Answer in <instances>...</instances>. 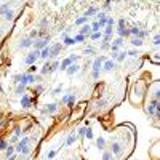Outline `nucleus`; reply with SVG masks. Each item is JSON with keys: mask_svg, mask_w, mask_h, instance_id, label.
<instances>
[{"mask_svg": "<svg viewBox=\"0 0 160 160\" xmlns=\"http://www.w3.org/2000/svg\"><path fill=\"white\" fill-rule=\"evenodd\" d=\"M50 35L48 37H42V38H35V42H34V45H32V47H34V50H43L45 47H48V45H50Z\"/></svg>", "mask_w": 160, "mask_h": 160, "instance_id": "nucleus-4", "label": "nucleus"}, {"mask_svg": "<svg viewBox=\"0 0 160 160\" xmlns=\"http://www.w3.org/2000/svg\"><path fill=\"white\" fill-rule=\"evenodd\" d=\"M38 59H40V51H38V50H32V51H29V53L26 55V58H24V64L32 66V64H35Z\"/></svg>", "mask_w": 160, "mask_h": 160, "instance_id": "nucleus-3", "label": "nucleus"}, {"mask_svg": "<svg viewBox=\"0 0 160 160\" xmlns=\"http://www.w3.org/2000/svg\"><path fill=\"white\" fill-rule=\"evenodd\" d=\"M3 18H5V21H13L15 19V11H13V8H10L7 13L3 15Z\"/></svg>", "mask_w": 160, "mask_h": 160, "instance_id": "nucleus-28", "label": "nucleus"}, {"mask_svg": "<svg viewBox=\"0 0 160 160\" xmlns=\"http://www.w3.org/2000/svg\"><path fill=\"white\" fill-rule=\"evenodd\" d=\"M149 96L154 98V99H158V96H160V93H158V82L152 83V91L149 90Z\"/></svg>", "mask_w": 160, "mask_h": 160, "instance_id": "nucleus-12", "label": "nucleus"}, {"mask_svg": "<svg viewBox=\"0 0 160 160\" xmlns=\"http://www.w3.org/2000/svg\"><path fill=\"white\" fill-rule=\"evenodd\" d=\"M88 37H90L91 42H96V40H101V38H102V32H101V31H98V32H91Z\"/></svg>", "mask_w": 160, "mask_h": 160, "instance_id": "nucleus-23", "label": "nucleus"}, {"mask_svg": "<svg viewBox=\"0 0 160 160\" xmlns=\"http://www.w3.org/2000/svg\"><path fill=\"white\" fill-rule=\"evenodd\" d=\"M114 34V27L112 26H106L104 31H102V35H112Z\"/></svg>", "mask_w": 160, "mask_h": 160, "instance_id": "nucleus-37", "label": "nucleus"}, {"mask_svg": "<svg viewBox=\"0 0 160 160\" xmlns=\"http://www.w3.org/2000/svg\"><path fill=\"white\" fill-rule=\"evenodd\" d=\"M72 38H74V43H82V42H85V40H87V37L82 35V34H77V35L72 37Z\"/></svg>", "mask_w": 160, "mask_h": 160, "instance_id": "nucleus-33", "label": "nucleus"}, {"mask_svg": "<svg viewBox=\"0 0 160 160\" xmlns=\"http://www.w3.org/2000/svg\"><path fill=\"white\" fill-rule=\"evenodd\" d=\"M11 8V5H10V2H3L2 5H0V15H5V13H7V11Z\"/></svg>", "mask_w": 160, "mask_h": 160, "instance_id": "nucleus-25", "label": "nucleus"}, {"mask_svg": "<svg viewBox=\"0 0 160 160\" xmlns=\"http://www.w3.org/2000/svg\"><path fill=\"white\" fill-rule=\"evenodd\" d=\"M83 53L87 55V56H93V55L96 53V48H95V47H91V45H90V47H87V48L83 50Z\"/></svg>", "mask_w": 160, "mask_h": 160, "instance_id": "nucleus-32", "label": "nucleus"}, {"mask_svg": "<svg viewBox=\"0 0 160 160\" xmlns=\"http://www.w3.org/2000/svg\"><path fill=\"white\" fill-rule=\"evenodd\" d=\"M48 56H50V45L45 47L43 50H40V59H48Z\"/></svg>", "mask_w": 160, "mask_h": 160, "instance_id": "nucleus-24", "label": "nucleus"}, {"mask_svg": "<svg viewBox=\"0 0 160 160\" xmlns=\"http://www.w3.org/2000/svg\"><path fill=\"white\" fill-rule=\"evenodd\" d=\"M38 37H40V32H38L37 29L31 31V34H29V38H32V40H34V38H38Z\"/></svg>", "mask_w": 160, "mask_h": 160, "instance_id": "nucleus-48", "label": "nucleus"}, {"mask_svg": "<svg viewBox=\"0 0 160 160\" xmlns=\"http://www.w3.org/2000/svg\"><path fill=\"white\" fill-rule=\"evenodd\" d=\"M111 2H112V0H106V2L102 3V11H109V10H112Z\"/></svg>", "mask_w": 160, "mask_h": 160, "instance_id": "nucleus-40", "label": "nucleus"}, {"mask_svg": "<svg viewBox=\"0 0 160 160\" xmlns=\"http://www.w3.org/2000/svg\"><path fill=\"white\" fill-rule=\"evenodd\" d=\"M78 34H82V35H85V37H88V35H90V34H91V27H90V24H88V22H85V24H82V27H80Z\"/></svg>", "mask_w": 160, "mask_h": 160, "instance_id": "nucleus-18", "label": "nucleus"}, {"mask_svg": "<svg viewBox=\"0 0 160 160\" xmlns=\"http://www.w3.org/2000/svg\"><path fill=\"white\" fill-rule=\"evenodd\" d=\"M37 71H38V67H37L35 64H32V66L29 67V74H35Z\"/></svg>", "mask_w": 160, "mask_h": 160, "instance_id": "nucleus-54", "label": "nucleus"}, {"mask_svg": "<svg viewBox=\"0 0 160 160\" xmlns=\"http://www.w3.org/2000/svg\"><path fill=\"white\" fill-rule=\"evenodd\" d=\"M90 27H91V32H98V31H101L99 29V24H98V21H93L90 24Z\"/></svg>", "mask_w": 160, "mask_h": 160, "instance_id": "nucleus-43", "label": "nucleus"}, {"mask_svg": "<svg viewBox=\"0 0 160 160\" xmlns=\"http://www.w3.org/2000/svg\"><path fill=\"white\" fill-rule=\"evenodd\" d=\"M123 43H125V38H122V37H117L115 40H112V45H117V47H122Z\"/></svg>", "mask_w": 160, "mask_h": 160, "instance_id": "nucleus-41", "label": "nucleus"}, {"mask_svg": "<svg viewBox=\"0 0 160 160\" xmlns=\"http://www.w3.org/2000/svg\"><path fill=\"white\" fill-rule=\"evenodd\" d=\"M101 77V71H91V78L93 80H98Z\"/></svg>", "mask_w": 160, "mask_h": 160, "instance_id": "nucleus-51", "label": "nucleus"}, {"mask_svg": "<svg viewBox=\"0 0 160 160\" xmlns=\"http://www.w3.org/2000/svg\"><path fill=\"white\" fill-rule=\"evenodd\" d=\"M96 147H98L99 151H104L107 147V141L104 136H99V138H96Z\"/></svg>", "mask_w": 160, "mask_h": 160, "instance_id": "nucleus-13", "label": "nucleus"}, {"mask_svg": "<svg viewBox=\"0 0 160 160\" xmlns=\"http://www.w3.org/2000/svg\"><path fill=\"white\" fill-rule=\"evenodd\" d=\"M158 55H160V53H158V51H155V53H154V56H152V61H154V62H157V64H158V61H160V58H158Z\"/></svg>", "mask_w": 160, "mask_h": 160, "instance_id": "nucleus-53", "label": "nucleus"}, {"mask_svg": "<svg viewBox=\"0 0 160 160\" xmlns=\"http://www.w3.org/2000/svg\"><path fill=\"white\" fill-rule=\"evenodd\" d=\"M125 2H130V0H125Z\"/></svg>", "mask_w": 160, "mask_h": 160, "instance_id": "nucleus-59", "label": "nucleus"}, {"mask_svg": "<svg viewBox=\"0 0 160 160\" xmlns=\"http://www.w3.org/2000/svg\"><path fill=\"white\" fill-rule=\"evenodd\" d=\"M42 112L45 115H53V114L58 112V104H55V102H50V104H45L42 107Z\"/></svg>", "mask_w": 160, "mask_h": 160, "instance_id": "nucleus-8", "label": "nucleus"}, {"mask_svg": "<svg viewBox=\"0 0 160 160\" xmlns=\"http://www.w3.org/2000/svg\"><path fill=\"white\" fill-rule=\"evenodd\" d=\"M118 157H115L114 154L109 151V149H104L102 151V157H101V160H117Z\"/></svg>", "mask_w": 160, "mask_h": 160, "instance_id": "nucleus-17", "label": "nucleus"}, {"mask_svg": "<svg viewBox=\"0 0 160 160\" xmlns=\"http://www.w3.org/2000/svg\"><path fill=\"white\" fill-rule=\"evenodd\" d=\"M7 160H18V155H15V154H13V155L7 157Z\"/></svg>", "mask_w": 160, "mask_h": 160, "instance_id": "nucleus-57", "label": "nucleus"}, {"mask_svg": "<svg viewBox=\"0 0 160 160\" xmlns=\"http://www.w3.org/2000/svg\"><path fill=\"white\" fill-rule=\"evenodd\" d=\"M77 101V96H75V93H69V98H67V104L69 106H74V102Z\"/></svg>", "mask_w": 160, "mask_h": 160, "instance_id": "nucleus-35", "label": "nucleus"}, {"mask_svg": "<svg viewBox=\"0 0 160 160\" xmlns=\"http://www.w3.org/2000/svg\"><path fill=\"white\" fill-rule=\"evenodd\" d=\"M62 88H64V85H62V83H58V85L55 87V90L51 91V95H59L61 91H62Z\"/></svg>", "mask_w": 160, "mask_h": 160, "instance_id": "nucleus-36", "label": "nucleus"}, {"mask_svg": "<svg viewBox=\"0 0 160 160\" xmlns=\"http://www.w3.org/2000/svg\"><path fill=\"white\" fill-rule=\"evenodd\" d=\"M26 87L27 85H22V83H16V90H15V95L16 96H22L26 91Z\"/></svg>", "mask_w": 160, "mask_h": 160, "instance_id": "nucleus-19", "label": "nucleus"}, {"mask_svg": "<svg viewBox=\"0 0 160 160\" xmlns=\"http://www.w3.org/2000/svg\"><path fill=\"white\" fill-rule=\"evenodd\" d=\"M115 62H125L127 61V50L125 51H117L115 53V59H114Z\"/></svg>", "mask_w": 160, "mask_h": 160, "instance_id": "nucleus-15", "label": "nucleus"}, {"mask_svg": "<svg viewBox=\"0 0 160 160\" xmlns=\"http://www.w3.org/2000/svg\"><path fill=\"white\" fill-rule=\"evenodd\" d=\"M83 138H87V139H93L95 138V136H93V130H91L90 127H87V130H85V136H83Z\"/></svg>", "mask_w": 160, "mask_h": 160, "instance_id": "nucleus-34", "label": "nucleus"}, {"mask_svg": "<svg viewBox=\"0 0 160 160\" xmlns=\"http://www.w3.org/2000/svg\"><path fill=\"white\" fill-rule=\"evenodd\" d=\"M115 67H117V62H115V61L106 59V61H102L101 71H104V72H112V71H115Z\"/></svg>", "mask_w": 160, "mask_h": 160, "instance_id": "nucleus-7", "label": "nucleus"}, {"mask_svg": "<svg viewBox=\"0 0 160 160\" xmlns=\"http://www.w3.org/2000/svg\"><path fill=\"white\" fill-rule=\"evenodd\" d=\"M158 45H160V35H158V32H155V35H154V38H152V47L158 48Z\"/></svg>", "mask_w": 160, "mask_h": 160, "instance_id": "nucleus-31", "label": "nucleus"}, {"mask_svg": "<svg viewBox=\"0 0 160 160\" xmlns=\"http://www.w3.org/2000/svg\"><path fill=\"white\" fill-rule=\"evenodd\" d=\"M58 69H59V61L56 59V61L51 62V72H55V71H58Z\"/></svg>", "mask_w": 160, "mask_h": 160, "instance_id": "nucleus-50", "label": "nucleus"}, {"mask_svg": "<svg viewBox=\"0 0 160 160\" xmlns=\"http://www.w3.org/2000/svg\"><path fill=\"white\" fill-rule=\"evenodd\" d=\"M62 47H64V45H62L61 42H59V43H55V45H50V56H48V59H50V61H51V59H55L56 56L61 53Z\"/></svg>", "mask_w": 160, "mask_h": 160, "instance_id": "nucleus-6", "label": "nucleus"}, {"mask_svg": "<svg viewBox=\"0 0 160 160\" xmlns=\"http://www.w3.org/2000/svg\"><path fill=\"white\" fill-rule=\"evenodd\" d=\"M109 151H111L115 157H120V155L123 154V146L120 144L118 141H112V142H109Z\"/></svg>", "mask_w": 160, "mask_h": 160, "instance_id": "nucleus-5", "label": "nucleus"}, {"mask_svg": "<svg viewBox=\"0 0 160 160\" xmlns=\"http://www.w3.org/2000/svg\"><path fill=\"white\" fill-rule=\"evenodd\" d=\"M130 43L133 45L135 48H136V47L139 48V47H142V45H144V40H141V38H138V37H133V38L130 40Z\"/></svg>", "mask_w": 160, "mask_h": 160, "instance_id": "nucleus-22", "label": "nucleus"}, {"mask_svg": "<svg viewBox=\"0 0 160 160\" xmlns=\"http://www.w3.org/2000/svg\"><path fill=\"white\" fill-rule=\"evenodd\" d=\"M21 107H24V109H29V107L32 106V98H31V95H27V93H24L21 96Z\"/></svg>", "mask_w": 160, "mask_h": 160, "instance_id": "nucleus-10", "label": "nucleus"}, {"mask_svg": "<svg viewBox=\"0 0 160 160\" xmlns=\"http://www.w3.org/2000/svg\"><path fill=\"white\" fill-rule=\"evenodd\" d=\"M32 45H34V40L29 38V37H24V38H21V40H19L18 47H19V48H31Z\"/></svg>", "mask_w": 160, "mask_h": 160, "instance_id": "nucleus-11", "label": "nucleus"}, {"mask_svg": "<svg viewBox=\"0 0 160 160\" xmlns=\"http://www.w3.org/2000/svg\"><path fill=\"white\" fill-rule=\"evenodd\" d=\"M38 24L42 26V27H43V26H47V24H48V18H42V19H40V22H38Z\"/></svg>", "mask_w": 160, "mask_h": 160, "instance_id": "nucleus-56", "label": "nucleus"}, {"mask_svg": "<svg viewBox=\"0 0 160 160\" xmlns=\"http://www.w3.org/2000/svg\"><path fill=\"white\" fill-rule=\"evenodd\" d=\"M16 152V149H15V146H10L8 144V147L5 149V154H7V157H10V155H13V154Z\"/></svg>", "mask_w": 160, "mask_h": 160, "instance_id": "nucleus-39", "label": "nucleus"}, {"mask_svg": "<svg viewBox=\"0 0 160 160\" xmlns=\"http://www.w3.org/2000/svg\"><path fill=\"white\" fill-rule=\"evenodd\" d=\"M56 154H58V151H56V149H51V151L47 152V155H45L43 160H55V158H56Z\"/></svg>", "mask_w": 160, "mask_h": 160, "instance_id": "nucleus-26", "label": "nucleus"}, {"mask_svg": "<svg viewBox=\"0 0 160 160\" xmlns=\"http://www.w3.org/2000/svg\"><path fill=\"white\" fill-rule=\"evenodd\" d=\"M106 26H115V18L114 16H107V19H106Z\"/></svg>", "mask_w": 160, "mask_h": 160, "instance_id": "nucleus-44", "label": "nucleus"}, {"mask_svg": "<svg viewBox=\"0 0 160 160\" xmlns=\"http://www.w3.org/2000/svg\"><path fill=\"white\" fill-rule=\"evenodd\" d=\"M117 22V26L120 27V29H122V27H127V19H123V18H120L118 21H115Z\"/></svg>", "mask_w": 160, "mask_h": 160, "instance_id": "nucleus-49", "label": "nucleus"}, {"mask_svg": "<svg viewBox=\"0 0 160 160\" xmlns=\"http://www.w3.org/2000/svg\"><path fill=\"white\" fill-rule=\"evenodd\" d=\"M45 90V87H43V85H35V87H34V93H35V95H40V93H42V91Z\"/></svg>", "mask_w": 160, "mask_h": 160, "instance_id": "nucleus-46", "label": "nucleus"}, {"mask_svg": "<svg viewBox=\"0 0 160 160\" xmlns=\"http://www.w3.org/2000/svg\"><path fill=\"white\" fill-rule=\"evenodd\" d=\"M47 74H51V61L48 59L40 69V75H47Z\"/></svg>", "mask_w": 160, "mask_h": 160, "instance_id": "nucleus-14", "label": "nucleus"}, {"mask_svg": "<svg viewBox=\"0 0 160 160\" xmlns=\"http://www.w3.org/2000/svg\"><path fill=\"white\" fill-rule=\"evenodd\" d=\"M96 13H98V8H96V7H90V8H88V10L83 13V16H87V18H90V16H95Z\"/></svg>", "mask_w": 160, "mask_h": 160, "instance_id": "nucleus-27", "label": "nucleus"}, {"mask_svg": "<svg viewBox=\"0 0 160 160\" xmlns=\"http://www.w3.org/2000/svg\"><path fill=\"white\" fill-rule=\"evenodd\" d=\"M117 35L118 37H122V38H125V37H130V29H127V27H117Z\"/></svg>", "mask_w": 160, "mask_h": 160, "instance_id": "nucleus-20", "label": "nucleus"}, {"mask_svg": "<svg viewBox=\"0 0 160 160\" xmlns=\"http://www.w3.org/2000/svg\"><path fill=\"white\" fill-rule=\"evenodd\" d=\"M78 138H77V133H75V130L74 131H71L69 133V136H67V139H66V146H72L74 142H75Z\"/></svg>", "mask_w": 160, "mask_h": 160, "instance_id": "nucleus-16", "label": "nucleus"}, {"mask_svg": "<svg viewBox=\"0 0 160 160\" xmlns=\"http://www.w3.org/2000/svg\"><path fill=\"white\" fill-rule=\"evenodd\" d=\"M69 58H71V61H72V62H78L82 56H80V55H74V53H72V55H69Z\"/></svg>", "mask_w": 160, "mask_h": 160, "instance_id": "nucleus-52", "label": "nucleus"}, {"mask_svg": "<svg viewBox=\"0 0 160 160\" xmlns=\"http://www.w3.org/2000/svg\"><path fill=\"white\" fill-rule=\"evenodd\" d=\"M144 88H146V85H144V82L142 80H138V83H135V87H133V91H131V98H130V101H131V104H139V102L142 101V96H144Z\"/></svg>", "mask_w": 160, "mask_h": 160, "instance_id": "nucleus-2", "label": "nucleus"}, {"mask_svg": "<svg viewBox=\"0 0 160 160\" xmlns=\"http://www.w3.org/2000/svg\"><path fill=\"white\" fill-rule=\"evenodd\" d=\"M85 22H88V18L82 15L80 18H77L75 21H74V24H75V26H82V24H85Z\"/></svg>", "mask_w": 160, "mask_h": 160, "instance_id": "nucleus-29", "label": "nucleus"}, {"mask_svg": "<svg viewBox=\"0 0 160 160\" xmlns=\"http://www.w3.org/2000/svg\"><path fill=\"white\" fill-rule=\"evenodd\" d=\"M72 64V61H71V58L67 56L66 59H62V62H59V71H66L67 67H69Z\"/></svg>", "mask_w": 160, "mask_h": 160, "instance_id": "nucleus-21", "label": "nucleus"}, {"mask_svg": "<svg viewBox=\"0 0 160 160\" xmlns=\"http://www.w3.org/2000/svg\"><path fill=\"white\" fill-rule=\"evenodd\" d=\"M67 98H69V93H64V95H62V98H61L62 104H67Z\"/></svg>", "mask_w": 160, "mask_h": 160, "instance_id": "nucleus-55", "label": "nucleus"}, {"mask_svg": "<svg viewBox=\"0 0 160 160\" xmlns=\"http://www.w3.org/2000/svg\"><path fill=\"white\" fill-rule=\"evenodd\" d=\"M147 35H149V32H147V31H142V29H139V32L136 34V37H138V38H141V40H144Z\"/></svg>", "mask_w": 160, "mask_h": 160, "instance_id": "nucleus-38", "label": "nucleus"}, {"mask_svg": "<svg viewBox=\"0 0 160 160\" xmlns=\"http://www.w3.org/2000/svg\"><path fill=\"white\" fill-rule=\"evenodd\" d=\"M127 56H130V58H138V56H139V51L136 50V48H131V50L127 51Z\"/></svg>", "mask_w": 160, "mask_h": 160, "instance_id": "nucleus-30", "label": "nucleus"}, {"mask_svg": "<svg viewBox=\"0 0 160 160\" xmlns=\"http://www.w3.org/2000/svg\"><path fill=\"white\" fill-rule=\"evenodd\" d=\"M7 147H8V141L3 139V138H0V151H5Z\"/></svg>", "mask_w": 160, "mask_h": 160, "instance_id": "nucleus-47", "label": "nucleus"}, {"mask_svg": "<svg viewBox=\"0 0 160 160\" xmlns=\"http://www.w3.org/2000/svg\"><path fill=\"white\" fill-rule=\"evenodd\" d=\"M85 130H87V127H80L78 130H75L77 138H83V136H85Z\"/></svg>", "mask_w": 160, "mask_h": 160, "instance_id": "nucleus-42", "label": "nucleus"}, {"mask_svg": "<svg viewBox=\"0 0 160 160\" xmlns=\"http://www.w3.org/2000/svg\"><path fill=\"white\" fill-rule=\"evenodd\" d=\"M144 112H146L147 118H158V115H160L158 99H154L151 96H147L146 104H144Z\"/></svg>", "mask_w": 160, "mask_h": 160, "instance_id": "nucleus-1", "label": "nucleus"}, {"mask_svg": "<svg viewBox=\"0 0 160 160\" xmlns=\"http://www.w3.org/2000/svg\"><path fill=\"white\" fill-rule=\"evenodd\" d=\"M80 71H82V67H80L78 62H72V64H71L69 67H67V69H66L64 72H66L69 77H72V75H75V74H78Z\"/></svg>", "mask_w": 160, "mask_h": 160, "instance_id": "nucleus-9", "label": "nucleus"}, {"mask_svg": "<svg viewBox=\"0 0 160 160\" xmlns=\"http://www.w3.org/2000/svg\"><path fill=\"white\" fill-rule=\"evenodd\" d=\"M109 47H111V42H104V40H102V42L99 43V50H109Z\"/></svg>", "mask_w": 160, "mask_h": 160, "instance_id": "nucleus-45", "label": "nucleus"}, {"mask_svg": "<svg viewBox=\"0 0 160 160\" xmlns=\"http://www.w3.org/2000/svg\"><path fill=\"white\" fill-rule=\"evenodd\" d=\"M2 34H3V31H2V29H0V38H2Z\"/></svg>", "mask_w": 160, "mask_h": 160, "instance_id": "nucleus-58", "label": "nucleus"}]
</instances>
